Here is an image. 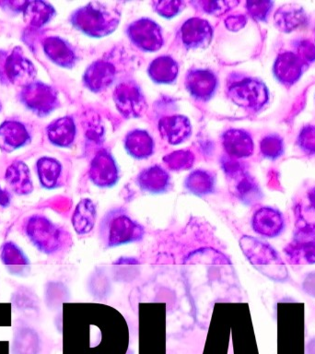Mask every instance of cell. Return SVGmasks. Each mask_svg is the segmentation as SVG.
Returning <instances> with one entry per match:
<instances>
[{
	"instance_id": "cell-4",
	"label": "cell",
	"mask_w": 315,
	"mask_h": 354,
	"mask_svg": "<svg viewBox=\"0 0 315 354\" xmlns=\"http://www.w3.org/2000/svg\"><path fill=\"white\" fill-rule=\"evenodd\" d=\"M118 19L119 15L116 10L101 3H95L77 11L75 14L74 22L88 35L102 36L115 30Z\"/></svg>"
},
{
	"instance_id": "cell-34",
	"label": "cell",
	"mask_w": 315,
	"mask_h": 354,
	"mask_svg": "<svg viewBox=\"0 0 315 354\" xmlns=\"http://www.w3.org/2000/svg\"><path fill=\"white\" fill-rule=\"evenodd\" d=\"M298 57L303 62H312L315 60V46L308 41H300L298 46Z\"/></svg>"
},
{
	"instance_id": "cell-37",
	"label": "cell",
	"mask_w": 315,
	"mask_h": 354,
	"mask_svg": "<svg viewBox=\"0 0 315 354\" xmlns=\"http://www.w3.org/2000/svg\"><path fill=\"white\" fill-rule=\"evenodd\" d=\"M245 22L246 19L243 16L231 17L227 19V26H229V29L236 30L245 26Z\"/></svg>"
},
{
	"instance_id": "cell-9",
	"label": "cell",
	"mask_w": 315,
	"mask_h": 354,
	"mask_svg": "<svg viewBox=\"0 0 315 354\" xmlns=\"http://www.w3.org/2000/svg\"><path fill=\"white\" fill-rule=\"evenodd\" d=\"M129 35L137 46L146 51H154L162 46L160 28L149 19H141L133 24L129 28Z\"/></svg>"
},
{
	"instance_id": "cell-18",
	"label": "cell",
	"mask_w": 315,
	"mask_h": 354,
	"mask_svg": "<svg viewBox=\"0 0 315 354\" xmlns=\"http://www.w3.org/2000/svg\"><path fill=\"white\" fill-rule=\"evenodd\" d=\"M160 129L169 142L178 144L189 137L191 127L187 118L173 116L162 119L160 123Z\"/></svg>"
},
{
	"instance_id": "cell-24",
	"label": "cell",
	"mask_w": 315,
	"mask_h": 354,
	"mask_svg": "<svg viewBox=\"0 0 315 354\" xmlns=\"http://www.w3.org/2000/svg\"><path fill=\"white\" fill-rule=\"evenodd\" d=\"M176 63L170 57H160L149 66V75L157 82H171L177 76Z\"/></svg>"
},
{
	"instance_id": "cell-30",
	"label": "cell",
	"mask_w": 315,
	"mask_h": 354,
	"mask_svg": "<svg viewBox=\"0 0 315 354\" xmlns=\"http://www.w3.org/2000/svg\"><path fill=\"white\" fill-rule=\"evenodd\" d=\"M54 41L55 43L51 44V52H49L51 53L54 60H57V63L65 64V65L70 64L72 61H73V53H72L71 50L69 49L62 41L57 40H57H54Z\"/></svg>"
},
{
	"instance_id": "cell-17",
	"label": "cell",
	"mask_w": 315,
	"mask_h": 354,
	"mask_svg": "<svg viewBox=\"0 0 315 354\" xmlns=\"http://www.w3.org/2000/svg\"><path fill=\"white\" fill-rule=\"evenodd\" d=\"M6 181L18 195H28L33 189L29 169L22 162L13 163L8 167L6 171Z\"/></svg>"
},
{
	"instance_id": "cell-11",
	"label": "cell",
	"mask_w": 315,
	"mask_h": 354,
	"mask_svg": "<svg viewBox=\"0 0 315 354\" xmlns=\"http://www.w3.org/2000/svg\"><path fill=\"white\" fill-rule=\"evenodd\" d=\"M115 98L118 109L126 116H137L143 109L142 94L134 85L118 86L116 88Z\"/></svg>"
},
{
	"instance_id": "cell-39",
	"label": "cell",
	"mask_w": 315,
	"mask_h": 354,
	"mask_svg": "<svg viewBox=\"0 0 315 354\" xmlns=\"http://www.w3.org/2000/svg\"><path fill=\"white\" fill-rule=\"evenodd\" d=\"M308 201L309 207L315 212V187L308 193Z\"/></svg>"
},
{
	"instance_id": "cell-36",
	"label": "cell",
	"mask_w": 315,
	"mask_h": 354,
	"mask_svg": "<svg viewBox=\"0 0 315 354\" xmlns=\"http://www.w3.org/2000/svg\"><path fill=\"white\" fill-rule=\"evenodd\" d=\"M303 289L307 295L315 298V271L307 274L303 282Z\"/></svg>"
},
{
	"instance_id": "cell-2",
	"label": "cell",
	"mask_w": 315,
	"mask_h": 354,
	"mask_svg": "<svg viewBox=\"0 0 315 354\" xmlns=\"http://www.w3.org/2000/svg\"><path fill=\"white\" fill-rule=\"evenodd\" d=\"M99 234L104 248H112L142 240L144 228L123 210L113 209L102 218Z\"/></svg>"
},
{
	"instance_id": "cell-13",
	"label": "cell",
	"mask_w": 315,
	"mask_h": 354,
	"mask_svg": "<svg viewBox=\"0 0 315 354\" xmlns=\"http://www.w3.org/2000/svg\"><path fill=\"white\" fill-rule=\"evenodd\" d=\"M212 30L207 21L200 19H192L182 27V37L185 46L203 47L207 46L211 39Z\"/></svg>"
},
{
	"instance_id": "cell-29",
	"label": "cell",
	"mask_w": 315,
	"mask_h": 354,
	"mask_svg": "<svg viewBox=\"0 0 315 354\" xmlns=\"http://www.w3.org/2000/svg\"><path fill=\"white\" fill-rule=\"evenodd\" d=\"M262 154L268 158H276L280 156L283 151V142L278 136H268L261 142Z\"/></svg>"
},
{
	"instance_id": "cell-33",
	"label": "cell",
	"mask_w": 315,
	"mask_h": 354,
	"mask_svg": "<svg viewBox=\"0 0 315 354\" xmlns=\"http://www.w3.org/2000/svg\"><path fill=\"white\" fill-rule=\"evenodd\" d=\"M249 12L256 19H265L269 13L272 3L269 1H250L247 3Z\"/></svg>"
},
{
	"instance_id": "cell-40",
	"label": "cell",
	"mask_w": 315,
	"mask_h": 354,
	"mask_svg": "<svg viewBox=\"0 0 315 354\" xmlns=\"http://www.w3.org/2000/svg\"><path fill=\"white\" fill-rule=\"evenodd\" d=\"M123 259L124 260H126V261H124V260H122L121 259H119L117 260V261H115V264H117V265H124V264H130V265H132V264H140V262L137 261V259H130V257H128V259H127V257H123Z\"/></svg>"
},
{
	"instance_id": "cell-26",
	"label": "cell",
	"mask_w": 315,
	"mask_h": 354,
	"mask_svg": "<svg viewBox=\"0 0 315 354\" xmlns=\"http://www.w3.org/2000/svg\"><path fill=\"white\" fill-rule=\"evenodd\" d=\"M50 138L60 146H68L74 140L75 127L69 118H62L50 127Z\"/></svg>"
},
{
	"instance_id": "cell-15",
	"label": "cell",
	"mask_w": 315,
	"mask_h": 354,
	"mask_svg": "<svg viewBox=\"0 0 315 354\" xmlns=\"http://www.w3.org/2000/svg\"><path fill=\"white\" fill-rule=\"evenodd\" d=\"M307 21L305 11L300 6L287 4L279 8L275 14L276 27L282 32H289L303 26Z\"/></svg>"
},
{
	"instance_id": "cell-27",
	"label": "cell",
	"mask_w": 315,
	"mask_h": 354,
	"mask_svg": "<svg viewBox=\"0 0 315 354\" xmlns=\"http://www.w3.org/2000/svg\"><path fill=\"white\" fill-rule=\"evenodd\" d=\"M0 259L6 266H28L30 260L19 246L13 242H6L0 248Z\"/></svg>"
},
{
	"instance_id": "cell-21",
	"label": "cell",
	"mask_w": 315,
	"mask_h": 354,
	"mask_svg": "<svg viewBox=\"0 0 315 354\" xmlns=\"http://www.w3.org/2000/svg\"><path fill=\"white\" fill-rule=\"evenodd\" d=\"M231 178L235 180L233 192L243 203L253 204L261 198L258 185L246 171H243Z\"/></svg>"
},
{
	"instance_id": "cell-38",
	"label": "cell",
	"mask_w": 315,
	"mask_h": 354,
	"mask_svg": "<svg viewBox=\"0 0 315 354\" xmlns=\"http://www.w3.org/2000/svg\"><path fill=\"white\" fill-rule=\"evenodd\" d=\"M10 203V195L7 190L1 189L0 187V206L8 207Z\"/></svg>"
},
{
	"instance_id": "cell-6",
	"label": "cell",
	"mask_w": 315,
	"mask_h": 354,
	"mask_svg": "<svg viewBox=\"0 0 315 354\" xmlns=\"http://www.w3.org/2000/svg\"><path fill=\"white\" fill-rule=\"evenodd\" d=\"M232 101L251 110H258L268 100V91L264 83L256 80H243L234 83L229 88Z\"/></svg>"
},
{
	"instance_id": "cell-28",
	"label": "cell",
	"mask_w": 315,
	"mask_h": 354,
	"mask_svg": "<svg viewBox=\"0 0 315 354\" xmlns=\"http://www.w3.org/2000/svg\"><path fill=\"white\" fill-rule=\"evenodd\" d=\"M0 141H2L5 145L16 148V147L22 145L24 141H26V131L21 127V124H17L15 132H14V134H10L7 127L3 124V127L0 129Z\"/></svg>"
},
{
	"instance_id": "cell-23",
	"label": "cell",
	"mask_w": 315,
	"mask_h": 354,
	"mask_svg": "<svg viewBox=\"0 0 315 354\" xmlns=\"http://www.w3.org/2000/svg\"><path fill=\"white\" fill-rule=\"evenodd\" d=\"M37 171L41 185L47 189H52L59 185L62 167L57 160L47 158L39 160Z\"/></svg>"
},
{
	"instance_id": "cell-1",
	"label": "cell",
	"mask_w": 315,
	"mask_h": 354,
	"mask_svg": "<svg viewBox=\"0 0 315 354\" xmlns=\"http://www.w3.org/2000/svg\"><path fill=\"white\" fill-rule=\"evenodd\" d=\"M243 254L262 275L278 282L289 279V271L278 252L268 243L253 236L245 235L240 239Z\"/></svg>"
},
{
	"instance_id": "cell-16",
	"label": "cell",
	"mask_w": 315,
	"mask_h": 354,
	"mask_svg": "<svg viewBox=\"0 0 315 354\" xmlns=\"http://www.w3.org/2000/svg\"><path fill=\"white\" fill-rule=\"evenodd\" d=\"M224 146L231 156L242 158L253 153L254 143L248 133L242 130H231L224 136Z\"/></svg>"
},
{
	"instance_id": "cell-14",
	"label": "cell",
	"mask_w": 315,
	"mask_h": 354,
	"mask_svg": "<svg viewBox=\"0 0 315 354\" xmlns=\"http://www.w3.org/2000/svg\"><path fill=\"white\" fill-rule=\"evenodd\" d=\"M97 210L95 204L90 198L79 202L72 215V225L75 232L79 235L90 234L95 226Z\"/></svg>"
},
{
	"instance_id": "cell-35",
	"label": "cell",
	"mask_w": 315,
	"mask_h": 354,
	"mask_svg": "<svg viewBox=\"0 0 315 354\" xmlns=\"http://www.w3.org/2000/svg\"><path fill=\"white\" fill-rule=\"evenodd\" d=\"M181 3L179 2H159L157 3V11L162 14V16H174L173 14L178 12Z\"/></svg>"
},
{
	"instance_id": "cell-12",
	"label": "cell",
	"mask_w": 315,
	"mask_h": 354,
	"mask_svg": "<svg viewBox=\"0 0 315 354\" xmlns=\"http://www.w3.org/2000/svg\"><path fill=\"white\" fill-rule=\"evenodd\" d=\"M137 184L145 192L160 194L169 189L171 178L164 169L155 165L141 171L137 177Z\"/></svg>"
},
{
	"instance_id": "cell-25",
	"label": "cell",
	"mask_w": 315,
	"mask_h": 354,
	"mask_svg": "<svg viewBox=\"0 0 315 354\" xmlns=\"http://www.w3.org/2000/svg\"><path fill=\"white\" fill-rule=\"evenodd\" d=\"M126 148L134 157H149L152 152L151 138L146 132H133L127 137Z\"/></svg>"
},
{
	"instance_id": "cell-31",
	"label": "cell",
	"mask_w": 315,
	"mask_h": 354,
	"mask_svg": "<svg viewBox=\"0 0 315 354\" xmlns=\"http://www.w3.org/2000/svg\"><path fill=\"white\" fill-rule=\"evenodd\" d=\"M164 160L168 163L169 167L173 170L181 171L192 166L193 157L188 155L187 152H176L164 158Z\"/></svg>"
},
{
	"instance_id": "cell-20",
	"label": "cell",
	"mask_w": 315,
	"mask_h": 354,
	"mask_svg": "<svg viewBox=\"0 0 315 354\" xmlns=\"http://www.w3.org/2000/svg\"><path fill=\"white\" fill-rule=\"evenodd\" d=\"M115 77V68L109 63L99 61L94 63L86 73V83L91 90L99 91L108 87Z\"/></svg>"
},
{
	"instance_id": "cell-32",
	"label": "cell",
	"mask_w": 315,
	"mask_h": 354,
	"mask_svg": "<svg viewBox=\"0 0 315 354\" xmlns=\"http://www.w3.org/2000/svg\"><path fill=\"white\" fill-rule=\"evenodd\" d=\"M298 144L304 151L315 153V127L307 126L301 130Z\"/></svg>"
},
{
	"instance_id": "cell-5",
	"label": "cell",
	"mask_w": 315,
	"mask_h": 354,
	"mask_svg": "<svg viewBox=\"0 0 315 354\" xmlns=\"http://www.w3.org/2000/svg\"><path fill=\"white\" fill-rule=\"evenodd\" d=\"M284 252L289 264H315V224L307 223L300 215L294 237Z\"/></svg>"
},
{
	"instance_id": "cell-19",
	"label": "cell",
	"mask_w": 315,
	"mask_h": 354,
	"mask_svg": "<svg viewBox=\"0 0 315 354\" xmlns=\"http://www.w3.org/2000/svg\"><path fill=\"white\" fill-rule=\"evenodd\" d=\"M188 88L193 96L207 99L214 93L217 80L209 71H195L189 74L187 80Z\"/></svg>"
},
{
	"instance_id": "cell-22",
	"label": "cell",
	"mask_w": 315,
	"mask_h": 354,
	"mask_svg": "<svg viewBox=\"0 0 315 354\" xmlns=\"http://www.w3.org/2000/svg\"><path fill=\"white\" fill-rule=\"evenodd\" d=\"M184 185L191 193L199 196H206L214 191L215 178L209 171L198 170L189 174Z\"/></svg>"
},
{
	"instance_id": "cell-7",
	"label": "cell",
	"mask_w": 315,
	"mask_h": 354,
	"mask_svg": "<svg viewBox=\"0 0 315 354\" xmlns=\"http://www.w3.org/2000/svg\"><path fill=\"white\" fill-rule=\"evenodd\" d=\"M251 227L261 236L276 237L283 231L284 218L278 210L273 207H262L254 212L251 218Z\"/></svg>"
},
{
	"instance_id": "cell-10",
	"label": "cell",
	"mask_w": 315,
	"mask_h": 354,
	"mask_svg": "<svg viewBox=\"0 0 315 354\" xmlns=\"http://www.w3.org/2000/svg\"><path fill=\"white\" fill-rule=\"evenodd\" d=\"M303 61L297 54L286 52L278 57L274 66L276 77L285 84H293L297 82L303 71Z\"/></svg>"
},
{
	"instance_id": "cell-3",
	"label": "cell",
	"mask_w": 315,
	"mask_h": 354,
	"mask_svg": "<svg viewBox=\"0 0 315 354\" xmlns=\"http://www.w3.org/2000/svg\"><path fill=\"white\" fill-rule=\"evenodd\" d=\"M23 231L30 243L41 253L55 254L62 250L68 235L65 230L43 215L30 216L25 221Z\"/></svg>"
},
{
	"instance_id": "cell-8",
	"label": "cell",
	"mask_w": 315,
	"mask_h": 354,
	"mask_svg": "<svg viewBox=\"0 0 315 354\" xmlns=\"http://www.w3.org/2000/svg\"><path fill=\"white\" fill-rule=\"evenodd\" d=\"M90 178L99 187H111L117 183L118 168L110 155L102 152L94 158L91 162Z\"/></svg>"
}]
</instances>
